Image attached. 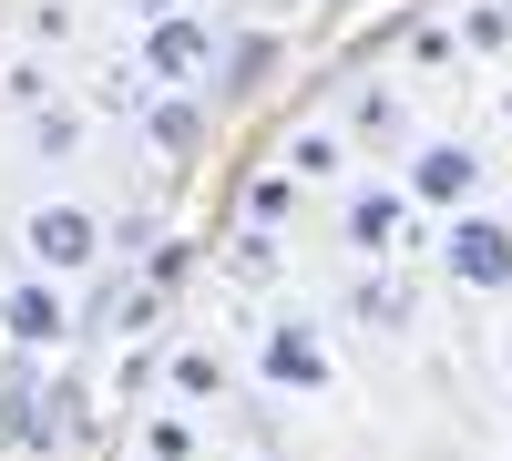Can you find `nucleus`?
<instances>
[{"instance_id":"1","label":"nucleus","mask_w":512,"mask_h":461,"mask_svg":"<svg viewBox=\"0 0 512 461\" xmlns=\"http://www.w3.org/2000/svg\"><path fill=\"white\" fill-rule=\"evenodd\" d=\"M256 380H267V400H328V390H338L328 318H318V308H277V318H256Z\"/></svg>"},{"instance_id":"2","label":"nucleus","mask_w":512,"mask_h":461,"mask_svg":"<svg viewBox=\"0 0 512 461\" xmlns=\"http://www.w3.org/2000/svg\"><path fill=\"white\" fill-rule=\"evenodd\" d=\"M338 246H349L359 267L420 257V205L400 195V175H349L338 185Z\"/></svg>"},{"instance_id":"3","label":"nucleus","mask_w":512,"mask_h":461,"mask_svg":"<svg viewBox=\"0 0 512 461\" xmlns=\"http://www.w3.org/2000/svg\"><path fill=\"white\" fill-rule=\"evenodd\" d=\"M431 257H441V277L461 287V298H512V216H492V205L441 216Z\"/></svg>"},{"instance_id":"4","label":"nucleus","mask_w":512,"mask_h":461,"mask_svg":"<svg viewBox=\"0 0 512 461\" xmlns=\"http://www.w3.org/2000/svg\"><path fill=\"white\" fill-rule=\"evenodd\" d=\"M21 267L31 277H93L103 267V216H93V205H82V195H52V205H31V216H21Z\"/></svg>"},{"instance_id":"5","label":"nucleus","mask_w":512,"mask_h":461,"mask_svg":"<svg viewBox=\"0 0 512 461\" xmlns=\"http://www.w3.org/2000/svg\"><path fill=\"white\" fill-rule=\"evenodd\" d=\"M216 21L205 11H164V21H144L134 31V72L154 82V93H205V72H216Z\"/></svg>"},{"instance_id":"6","label":"nucleus","mask_w":512,"mask_h":461,"mask_svg":"<svg viewBox=\"0 0 512 461\" xmlns=\"http://www.w3.org/2000/svg\"><path fill=\"white\" fill-rule=\"evenodd\" d=\"M400 195L420 205V216H461V205H482V144L420 134V144L400 154Z\"/></svg>"},{"instance_id":"7","label":"nucleus","mask_w":512,"mask_h":461,"mask_svg":"<svg viewBox=\"0 0 512 461\" xmlns=\"http://www.w3.org/2000/svg\"><path fill=\"white\" fill-rule=\"evenodd\" d=\"M72 339V298H62V277H11L0 287V349H21V359H62Z\"/></svg>"},{"instance_id":"8","label":"nucleus","mask_w":512,"mask_h":461,"mask_svg":"<svg viewBox=\"0 0 512 461\" xmlns=\"http://www.w3.org/2000/svg\"><path fill=\"white\" fill-rule=\"evenodd\" d=\"M338 134H349V154H369V164H400V154L420 144L410 93H400V82H349V103H338Z\"/></svg>"},{"instance_id":"9","label":"nucleus","mask_w":512,"mask_h":461,"mask_svg":"<svg viewBox=\"0 0 512 461\" xmlns=\"http://www.w3.org/2000/svg\"><path fill=\"white\" fill-rule=\"evenodd\" d=\"M338 318H349V328H379V339H410V328H420V287L400 277V257H390V267H359V287L338 298Z\"/></svg>"},{"instance_id":"10","label":"nucleus","mask_w":512,"mask_h":461,"mask_svg":"<svg viewBox=\"0 0 512 461\" xmlns=\"http://www.w3.org/2000/svg\"><path fill=\"white\" fill-rule=\"evenodd\" d=\"M349 134L338 123H287V144H277V175H297V185H349Z\"/></svg>"},{"instance_id":"11","label":"nucleus","mask_w":512,"mask_h":461,"mask_svg":"<svg viewBox=\"0 0 512 461\" xmlns=\"http://www.w3.org/2000/svg\"><path fill=\"white\" fill-rule=\"evenodd\" d=\"M21 134H31V154H52V164H72L82 144H93V103H72V93H41V103L21 113Z\"/></svg>"},{"instance_id":"12","label":"nucleus","mask_w":512,"mask_h":461,"mask_svg":"<svg viewBox=\"0 0 512 461\" xmlns=\"http://www.w3.org/2000/svg\"><path fill=\"white\" fill-rule=\"evenodd\" d=\"M297 195H308L297 175H277V164H256V175H246V195H236V226H246V236H277V226L297 216Z\"/></svg>"},{"instance_id":"13","label":"nucleus","mask_w":512,"mask_h":461,"mask_svg":"<svg viewBox=\"0 0 512 461\" xmlns=\"http://www.w3.org/2000/svg\"><path fill=\"white\" fill-rule=\"evenodd\" d=\"M134 123H144L154 154H195V144H205V103H195V93H154Z\"/></svg>"},{"instance_id":"14","label":"nucleus","mask_w":512,"mask_h":461,"mask_svg":"<svg viewBox=\"0 0 512 461\" xmlns=\"http://www.w3.org/2000/svg\"><path fill=\"white\" fill-rule=\"evenodd\" d=\"M164 390H175V410H195V400H226V359L205 349V339L164 349Z\"/></svg>"},{"instance_id":"15","label":"nucleus","mask_w":512,"mask_h":461,"mask_svg":"<svg viewBox=\"0 0 512 461\" xmlns=\"http://www.w3.org/2000/svg\"><path fill=\"white\" fill-rule=\"evenodd\" d=\"M451 41H461V62H512V11H502V0H461Z\"/></svg>"},{"instance_id":"16","label":"nucleus","mask_w":512,"mask_h":461,"mask_svg":"<svg viewBox=\"0 0 512 461\" xmlns=\"http://www.w3.org/2000/svg\"><path fill=\"white\" fill-rule=\"evenodd\" d=\"M205 451V431L185 421V410H154V421H144V461H195Z\"/></svg>"},{"instance_id":"17","label":"nucleus","mask_w":512,"mask_h":461,"mask_svg":"<svg viewBox=\"0 0 512 461\" xmlns=\"http://www.w3.org/2000/svg\"><path fill=\"white\" fill-rule=\"evenodd\" d=\"M236 287H277V236H236Z\"/></svg>"},{"instance_id":"18","label":"nucleus","mask_w":512,"mask_h":461,"mask_svg":"<svg viewBox=\"0 0 512 461\" xmlns=\"http://www.w3.org/2000/svg\"><path fill=\"white\" fill-rule=\"evenodd\" d=\"M41 93H62V82H52V72H41V62H11V72H0V103H21V113H31Z\"/></svg>"},{"instance_id":"19","label":"nucleus","mask_w":512,"mask_h":461,"mask_svg":"<svg viewBox=\"0 0 512 461\" xmlns=\"http://www.w3.org/2000/svg\"><path fill=\"white\" fill-rule=\"evenodd\" d=\"M410 62H431V72H441V62H461V41H451V21H420V31H410Z\"/></svg>"},{"instance_id":"20","label":"nucleus","mask_w":512,"mask_h":461,"mask_svg":"<svg viewBox=\"0 0 512 461\" xmlns=\"http://www.w3.org/2000/svg\"><path fill=\"white\" fill-rule=\"evenodd\" d=\"M164 11H195V0H123V21H134V31H144V21H164Z\"/></svg>"},{"instance_id":"21","label":"nucleus","mask_w":512,"mask_h":461,"mask_svg":"<svg viewBox=\"0 0 512 461\" xmlns=\"http://www.w3.org/2000/svg\"><path fill=\"white\" fill-rule=\"evenodd\" d=\"M492 369H502V390H512V328H492Z\"/></svg>"},{"instance_id":"22","label":"nucleus","mask_w":512,"mask_h":461,"mask_svg":"<svg viewBox=\"0 0 512 461\" xmlns=\"http://www.w3.org/2000/svg\"><path fill=\"white\" fill-rule=\"evenodd\" d=\"M267 11H297V0H267Z\"/></svg>"},{"instance_id":"23","label":"nucleus","mask_w":512,"mask_h":461,"mask_svg":"<svg viewBox=\"0 0 512 461\" xmlns=\"http://www.w3.org/2000/svg\"><path fill=\"white\" fill-rule=\"evenodd\" d=\"M502 11H512V0H502Z\"/></svg>"}]
</instances>
